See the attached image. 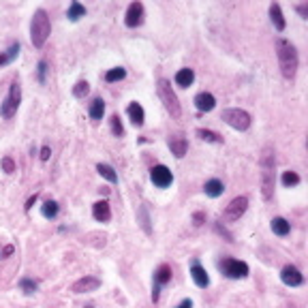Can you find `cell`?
Returning <instances> with one entry per match:
<instances>
[{"instance_id": "1", "label": "cell", "mask_w": 308, "mask_h": 308, "mask_svg": "<svg viewBox=\"0 0 308 308\" xmlns=\"http://www.w3.org/2000/svg\"><path fill=\"white\" fill-rule=\"evenodd\" d=\"M276 56H278V66H280L283 77L287 81H293L298 73V64H300L296 45L287 39H276Z\"/></svg>"}, {"instance_id": "2", "label": "cell", "mask_w": 308, "mask_h": 308, "mask_svg": "<svg viewBox=\"0 0 308 308\" xmlns=\"http://www.w3.org/2000/svg\"><path fill=\"white\" fill-rule=\"evenodd\" d=\"M261 197L270 201L274 197V165H276V156H274V148L265 146L261 152Z\"/></svg>"}, {"instance_id": "3", "label": "cell", "mask_w": 308, "mask_h": 308, "mask_svg": "<svg viewBox=\"0 0 308 308\" xmlns=\"http://www.w3.org/2000/svg\"><path fill=\"white\" fill-rule=\"evenodd\" d=\"M52 32V24H50V17H47V11L45 9H37L32 15V22H30V41L32 45L41 50L45 45L47 37Z\"/></svg>"}, {"instance_id": "4", "label": "cell", "mask_w": 308, "mask_h": 308, "mask_svg": "<svg viewBox=\"0 0 308 308\" xmlns=\"http://www.w3.org/2000/svg\"><path fill=\"white\" fill-rule=\"evenodd\" d=\"M156 92H159V99L163 101V105L169 112L171 118H180L182 116V107H180V101H178V94L174 92V88L167 79H159L156 81Z\"/></svg>"}, {"instance_id": "5", "label": "cell", "mask_w": 308, "mask_h": 308, "mask_svg": "<svg viewBox=\"0 0 308 308\" xmlns=\"http://www.w3.org/2000/svg\"><path fill=\"white\" fill-rule=\"evenodd\" d=\"M221 120L225 122V124H229L234 131H248L250 128V114L244 112V109L240 107H229V109H223L221 114Z\"/></svg>"}, {"instance_id": "6", "label": "cell", "mask_w": 308, "mask_h": 308, "mask_svg": "<svg viewBox=\"0 0 308 308\" xmlns=\"http://www.w3.org/2000/svg\"><path fill=\"white\" fill-rule=\"evenodd\" d=\"M19 101H22V88H19V81H13L9 88V94H6V99L2 101V105H0L2 118H13V116L17 114Z\"/></svg>"}, {"instance_id": "7", "label": "cell", "mask_w": 308, "mask_h": 308, "mask_svg": "<svg viewBox=\"0 0 308 308\" xmlns=\"http://www.w3.org/2000/svg\"><path fill=\"white\" fill-rule=\"evenodd\" d=\"M218 268H221V272L225 274V276L229 278H246L248 276V265H246L244 261H238V259H223V261H218Z\"/></svg>"}, {"instance_id": "8", "label": "cell", "mask_w": 308, "mask_h": 308, "mask_svg": "<svg viewBox=\"0 0 308 308\" xmlns=\"http://www.w3.org/2000/svg\"><path fill=\"white\" fill-rule=\"evenodd\" d=\"M150 180H152L154 186L167 188V186H171V182H174V174H171V169L165 165H154L150 169Z\"/></svg>"}, {"instance_id": "9", "label": "cell", "mask_w": 308, "mask_h": 308, "mask_svg": "<svg viewBox=\"0 0 308 308\" xmlns=\"http://www.w3.org/2000/svg\"><path fill=\"white\" fill-rule=\"evenodd\" d=\"M246 210H248V197L240 195V197H234V199L229 201V205L225 208V216H227L229 221H238Z\"/></svg>"}, {"instance_id": "10", "label": "cell", "mask_w": 308, "mask_h": 308, "mask_svg": "<svg viewBox=\"0 0 308 308\" xmlns=\"http://www.w3.org/2000/svg\"><path fill=\"white\" fill-rule=\"evenodd\" d=\"M143 17H146V9H143L141 2H131L126 9V15H124V24L128 28H137V26L143 24Z\"/></svg>"}, {"instance_id": "11", "label": "cell", "mask_w": 308, "mask_h": 308, "mask_svg": "<svg viewBox=\"0 0 308 308\" xmlns=\"http://www.w3.org/2000/svg\"><path fill=\"white\" fill-rule=\"evenodd\" d=\"M280 280H283L287 287H300L304 283V276L296 265H285V268L280 270Z\"/></svg>"}, {"instance_id": "12", "label": "cell", "mask_w": 308, "mask_h": 308, "mask_svg": "<svg viewBox=\"0 0 308 308\" xmlns=\"http://www.w3.org/2000/svg\"><path fill=\"white\" fill-rule=\"evenodd\" d=\"M99 287H101V280L97 276H84V278L75 280L71 291L73 293H90V291H97Z\"/></svg>"}, {"instance_id": "13", "label": "cell", "mask_w": 308, "mask_h": 308, "mask_svg": "<svg viewBox=\"0 0 308 308\" xmlns=\"http://www.w3.org/2000/svg\"><path fill=\"white\" fill-rule=\"evenodd\" d=\"M167 146H169L171 154H174L176 159H182L188 150V141H186V137H182V135H169Z\"/></svg>"}, {"instance_id": "14", "label": "cell", "mask_w": 308, "mask_h": 308, "mask_svg": "<svg viewBox=\"0 0 308 308\" xmlns=\"http://www.w3.org/2000/svg\"><path fill=\"white\" fill-rule=\"evenodd\" d=\"M195 107L199 109V112H212V109L216 107L214 94H210V92H199V94L195 97Z\"/></svg>"}, {"instance_id": "15", "label": "cell", "mask_w": 308, "mask_h": 308, "mask_svg": "<svg viewBox=\"0 0 308 308\" xmlns=\"http://www.w3.org/2000/svg\"><path fill=\"white\" fill-rule=\"evenodd\" d=\"M190 276H193L195 285H197V287H201V289H205V287L210 285V276H208V272H205V270L201 268V263H199V261H195V263H193V268H190Z\"/></svg>"}, {"instance_id": "16", "label": "cell", "mask_w": 308, "mask_h": 308, "mask_svg": "<svg viewBox=\"0 0 308 308\" xmlns=\"http://www.w3.org/2000/svg\"><path fill=\"white\" fill-rule=\"evenodd\" d=\"M126 114H128V118H131V122H133L135 126H143V120H146V112H143V107H141L137 101H133L131 105L126 107Z\"/></svg>"}, {"instance_id": "17", "label": "cell", "mask_w": 308, "mask_h": 308, "mask_svg": "<svg viewBox=\"0 0 308 308\" xmlns=\"http://www.w3.org/2000/svg\"><path fill=\"white\" fill-rule=\"evenodd\" d=\"M92 216L97 218L99 223H107L112 218V208H109L107 201H97L92 205Z\"/></svg>"}, {"instance_id": "18", "label": "cell", "mask_w": 308, "mask_h": 308, "mask_svg": "<svg viewBox=\"0 0 308 308\" xmlns=\"http://www.w3.org/2000/svg\"><path fill=\"white\" fill-rule=\"evenodd\" d=\"M270 19H272V24H274V28H276L278 32H283L285 30V17H283V9H280V4L278 2H272L270 4Z\"/></svg>"}, {"instance_id": "19", "label": "cell", "mask_w": 308, "mask_h": 308, "mask_svg": "<svg viewBox=\"0 0 308 308\" xmlns=\"http://www.w3.org/2000/svg\"><path fill=\"white\" fill-rule=\"evenodd\" d=\"M203 190H205V195H208V197L216 199V197H221V195L225 193V184H223L221 180H216V178H212V180L205 182Z\"/></svg>"}, {"instance_id": "20", "label": "cell", "mask_w": 308, "mask_h": 308, "mask_svg": "<svg viewBox=\"0 0 308 308\" xmlns=\"http://www.w3.org/2000/svg\"><path fill=\"white\" fill-rule=\"evenodd\" d=\"M193 81H195V71H193V68H180V71L176 73V84L178 86L188 88Z\"/></svg>"}, {"instance_id": "21", "label": "cell", "mask_w": 308, "mask_h": 308, "mask_svg": "<svg viewBox=\"0 0 308 308\" xmlns=\"http://www.w3.org/2000/svg\"><path fill=\"white\" fill-rule=\"evenodd\" d=\"M270 227H272V231L276 236H287L291 231V225H289V221L287 218H283V216H276V218H272V223H270Z\"/></svg>"}, {"instance_id": "22", "label": "cell", "mask_w": 308, "mask_h": 308, "mask_svg": "<svg viewBox=\"0 0 308 308\" xmlns=\"http://www.w3.org/2000/svg\"><path fill=\"white\" fill-rule=\"evenodd\" d=\"M137 223H139V227L143 229V234L146 236L152 234V227H150V214H148L146 205H139V210H137Z\"/></svg>"}, {"instance_id": "23", "label": "cell", "mask_w": 308, "mask_h": 308, "mask_svg": "<svg viewBox=\"0 0 308 308\" xmlns=\"http://www.w3.org/2000/svg\"><path fill=\"white\" fill-rule=\"evenodd\" d=\"M88 114H90V118L94 122L103 120V114H105V101H103V99H94L90 103V107H88Z\"/></svg>"}, {"instance_id": "24", "label": "cell", "mask_w": 308, "mask_h": 308, "mask_svg": "<svg viewBox=\"0 0 308 308\" xmlns=\"http://www.w3.org/2000/svg\"><path fill=\"white\" fill-rule=\"evenodd\" d=\"M171 280V268L167 263H163V265H159V270L154 272V285H159V287H163V285H167Z\"/></svg>"}, {"instance_id": "25", "label": "cell", "mask_w": 308, "mask_h": 308, "mask_svg": "<svg viewBox=\"0 0 308 308\" xmlns=\"http://www.w3.org/2000/svg\"><path fill=\"white\" fill-rule=\"evenodd\" d=\"M97 171H99L103 178H105L107 182H112V184L118 182V174H116V169H114L112 165H107V163H99V165H97Z\"/></svg>"}, {"instance_id": "26", "label": "cell", "mask_w": 308, "mask_h": 308, "mask_svg": "<svg viewBox=\"0 0 308 308\" xmlns=\"http://www.w3.org/2000/svg\"><path fill=\"white\" fill-rule=\"evenodd\" d=\"M86 15V6L81 2H71L68 4V11H66V17L71 19V22H77L79 17Z\"/></svg>"}, {"instance_id": "27", "label": "cell", "mask_w": 308, "mask_h": 308, "mask_svg": "<svg viewBox=\"0 0 308 308\" xmlns=\"http://www.w3.org/2000/svg\"><path fill=\"white\" fill-rule=\"evenodd\" d=\"M19 56V43H13L9 50L6 52H2L0 54V66H4V64H9V62H13Z\"/></svg>"}, {"instance_id": "28", "label": "cell", "mask_w": 308, "mask_h": 308, "mask_svg": "<svg viewBox=\"0 0 308 308\" xmlns=\"http://www.w3.org/2000/svg\"><path fill=\"white\" fill-rule=\"evenodd\" d=\"M197 137L208 143H223V137L214 131H210V128H197Z\"/></svg>"}, {"instance_id": "29", "label": "cell", "mask_w": 308, "mask_h": 308, "mask_svg": "<svg viewBox=\"0 0 308 308\" xmlns=\"http://www.w3.org/2000/svg\"><path fill=\"white\" fill-rule=\"evenodd\" d=\"M124 77H126V68H122V66H114V68H109V71L105 73V81H109V84L120 81Z\"/></svg>"}, {"instance_id": "30", "label": "cell", "mask_w": 308, "mask_h": 308, "mask_svg": "<svg viewBox=\"0 0 308 308\" xmlns=\"http://www.w3.org/2000/svg\"><path fill=\"white\" fill-rule=\"evenodd\" d=\"M41 214L45 218H56L58 216V203L56 201H45L41 205Z\"/></svg>"}, {"instance_id": "31", "label": "cell", "mask_w": 308, "mask_h": 308, "mask_svg": "<svg viewBox=\"0 0 308 308\" xmlns=\"http://www.w3.org/2000/svg\"><path fill=\"white\" fill-rule=\"evenodd\" d=\"M90 92V84H88V81H77V84L73 86V97L75 99H86V94Z\"/></svg>"}, {"instance_id": "32", "label": "cell", "mask_w": 308, "mask_h": 308, "mask_svg": "<svg viewBox=\"0 0 308 308\" xmlns=\"http://www.w3.org/2000/svg\"><path fill=\"white\" fill-rule=\"evenodd\" d=\"M280 180H283V184L287 188H291V186H298V184H300V176L296 174V171H285Z\"/></svg>"}, {"instance_id": "33", "label": "cell", "mask_w": 308, "mask_h": 308, "mask_svg": "<svg viewBox=\"0 0 308 308\" xmlns=\"http://www.w3.org/2000/svg\"><path fill=\"white\" fill-rule=\"evenodd\" d=\"M109 126H112L114 137H124V126H122L118 116H112V118H109Z\"/></svg>"}, {"instance_id": "34", "label": "cell", "mask_w": 308, "mask_h": 308, "mask_svg": "<svg viewBox=\"0 0 308 308\" xmlns=\"http://www.w3.org/2000/svg\"><path fill=\"white\" fill-rule=\"evenodd\" d=\"M19 287H22V291L28 293V296L37 291V283H34V280H30V278H22V280H19Z\"/></svg>"}, {"instance_id": "35", "label": "cell", "mask_w": 308, "mask_h": 308, "mask_svg": "<svg viewBox=\"0 0 308 308\" xmlns=\"http://www.w3.org/2000/svg\"><path fill=\"white\" fill-rule=\"evenodd\" d=\"M0 165H2V171H4V174H13V171H15V163H13L11 156H4Z\"/></svg>"}, {"instance_id": "36", "label": "cell", "mask_w": 308, "mask_h": 308, "mask_svg": "<svg viewBox=\"0 0 308 308\" xmlns=\"http://www.w3.org/2000/svg\"><path fill=\"white\" fill-rule=\"evenodd\" d=\"M45 73H47V62H45V60H41V62H39V81H41V84L45 81Z\"/></svg>"}, {"instance_id": "37", "label": "cell", "mask_w": 308, "mask_h": 308, "mask_svg": "<svg viewBox=\"0 0 308 308\" xmlns=\"http://www.w3.org/2000/svg\"><path fill=\"white\" fill-rule=\"evenodd\" d=\"M203 221H205V214H203V212H195V214H193V223L197 225V227H199V225H203Z\"/></svg>"}, {"instance_id": "38", "label": "cell", "mask_w": 308, "mask_h": 308, "mask_svg": "<svg viewBox=\"0 0 308 308\" xmlns=\"http://www.w3.org/2000/svg\"><path fill=\"white\" fill-rule=\"evenodd\" d=\"M50 154H52L50 146H43V148H41V161H47V159H50Z\"/></svg>"}, {"instance_id": "39", "label": "cell", "mask_w": 308, "mask_h": 308, "mask_svg": "<svg viewBox=\"0 0 308 308\" xmlns=\"http://www.w3.org/2000/svg\"><path fill=\"white\" fill-rule=\"evenodd\" d=\"M37 199H39V195H37V193H34V195L30 197V199H28V201H26V212H30V210H32V205H34V203H37Z\"/></svg>"}, {"instance_id": "40", "label": "cell", "mask_w": 308, "mask_h": 308, "mask_svg": "<svg viewBox=\"0 0 308 308\" xmlns=\"http://www.w3.org/2000/svg\"><path fill=\"white\" fill-rule=\"evenodd\" d=\"M298 13H300V15H302V17L306 19V17H308V2L300 4V6H298Z\"/></svg>"}, {"instance_id": "41", "label": "cell", "mask_w": 308, "mask_h": 308, "mask_svg": "<svg viewBox=\"0 0 308 308\" xmlns=\"http://www.w3.org/2000/svg\"><path fill=\"white\" fill-rule=\"evenodd\" d=\"M176 308H193V302H190V300H182V302L178 304Z\"/></svg>"}, {"instance_id": "42", "label": "cell", "mask_w": 308, "mask_h": 308, "mask_svg": "<svg viewBox=\"0 0 308 308\" xmlns=\"http://www.w3.org/2000/svg\"><path fill=\"white\" fill-rule=\"evenodd\" d=\"M13 255V246H4V250H2V257H9Z\"/></svg>"}, {"instance_id": "43", "label": "cell", "mask_w": 308, "mask_h": 308, "mask_svg": "<svg viewBox=\"0 0 308 308\" xmlns=\"http://www.w3.org/2000/svg\"><path fill=\"white\" fill-rule=\"evenodd\" d=\"M86 308H92V306H86Z\"/></svg>"}]
</instances>
